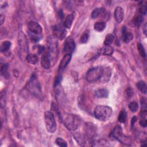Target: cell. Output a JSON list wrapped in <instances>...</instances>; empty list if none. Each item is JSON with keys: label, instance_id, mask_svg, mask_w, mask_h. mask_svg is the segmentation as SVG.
<instances>
[{"label": "cell", "instance_id": "d4e9b609", "mask_svg": "<svg viewBox=\"0 0 147 147\" xmlns=\"http://www.w3.org/2000/svg\"><path fill=\"white\" fill-rule=\"evenodd\" d=\"M11 44L9 41H3L1 45V48L0 50L1 52H5L7 51L11 47Z\"/></svg>", "mask_w": 147, "mask_h": 147}, {"label": "cell", "instance_id": "9a60e30c", "mask_svg": "<svg viewBox=\"0 0 147 147\" xmlns=\"http://www.w3.org/2000/svg\"><path fill=\"white\" fill-rule=\"evenodd\" d=\"M111 76V68L109 67H105L103 69V72L101 76L100 79H99L100 81L102 82H107Z\"/></svg>", "mask_w": 147, "mask_h": 147}, {"label": "cell", "instance_id": "9c48e42d", "mask_svg": "<svg viewBox=\"0 0 147 147\" xmlns=\"http://www.w3.org/2000/svg\"><path fill=\"white\" fill-rule=\"evenodd\" d=\"M96 127L91 122H87L85 123L84 127V137L88 140L92 139L96 134Z\"/></svg>", "mask_w": 147, "mask_h": 147}, {"label": "cell", "instance_id": "5b68a950", "mask_svg": "<svg viewBox=\"0 0 147 147\" xmlns=\"http://www.w3.org/2000/svg\"><path fill=\"white\" fill-rule=\"evenodd\" d=\"M44 120L48 131L51 133H54L56 130L57 125L53 113L49 111H46L44 114Z\"/></svg>", "mask_w": 147, "mask_h": 147}, {"label": "cell", "instance_id": "4316f807", "mask_svg": "<svg viewBox=\"0 0 147 147\" xmlns=\"http://www.w3.org/2000/svg\"><path fill=\"white\" fill-rule=\"evenodd\" d=\"M9 65L7 64H2L1 65V73L2 76L7 78L9 76L8 74Z\"/></svg>", "mask_w": 147, "mask_h": 147}, {"label": "cell", "instance_id": "4fadbf2b", "mask_svg": "<svg viewBox=\"0 0 147 147\" xmlns=\"http://www.w3.org/2000/svg\"><path fill=\"white\" fill-rule=\"evenodd\" d=\"M114 18L116 21L121 23L124 18V11L121 6H117L114 11Z\"/></svg>", "mask_w": 147, "mask_h": 147}, {"label": "cell", "instance_id": "d590c367", "mask_svg": "<svg viewBox=\"0 0 147 147\" xmlns=\"http://www.w3.org/2000/svg\"><path fill=\"white\" fill-rule=\"evenodd\" d=\"M62 79V76L60 75L59 76H57L55 79V86H57V85H59L60 82H61V80Z\"/></svg>", "mask_w": 147, "mask_h": 147}, {"label": "cell", "instance_id": "d6986e66", "mask_svg": "<svg viewBox=\"0 0 147 147\" xmlns=\"http://www.w3.org/2000/svg\"><path fill=\"white\" fill-rule=\"evenodd\" d=\"M105 12V10L103 7H98L95 9L91 13V18L93 19H95L98 18L102 14H103Z\"/></svg>", "mask_w": 147, "mask_h": 147}, {"label": "cell", "instance_id": "7402d4cb", "mask_svg": "<svg viewBox=\"0 0 147 147\" xmlns=\"http://www.w3.org/2000/svg\"><path fill=\"white\" fill-rule=\"evenodd\" d=\"M106 24L105 22L102 21H99V22H96L95 23L94 25V29L98 32H102L103 30H105L106 28Z\"/></svg>", "mask_w": 147, "mask_h": 147}, {"label": "cell", "instance_id": "3957f363", "mask_svg": "<svg viewBox=\"0 0 147 147\" xmlns=\"http://www.w3.org/2000/svg\"><path fill=\"white\" fill-rule=\"evenodd\" d=\"M29 34L33 42H37L41 37L42 29L41 26L35 21H30L28 24Z\"/></svg>", "mask_w": 147, "mask_h": 147}, {"label": "cell", "instance_id": "8d00e7d4", "mask_svg": "<svg viewBox=\"0 0 147 147\" xmlns=\"http://www.w3.org/2000/svg\"><path fill=\"white\" fill-rule=\"evenodd\" d=\"M140 125H141V126H142V127H146L147 124H146V118H142V119L140 121Z\"/></svg>", "mask_w": 147, "mask_h": 147}, {"label": "cell", "instance_id": "484cf974", "mask_svg": "<svg viewBox=\"0 0 147 147\" xmlns=\"http://www.w3.org/2000/svg\"><path fill=\"white\" fill-rule=\"evenodd\" d=\"M137 87L142 93L146 94V83L143 80H140L137 83Z\"/></svg>", "mask_w": 147, "mask_h": 147}, {"label": "cell", "instance_id": "277c9868", "mask_svg": "<svg viewBox=\"0 0 147 147\" xmlns=\"http://www.w3.org/2000/svg\"><path fill=\"white\" fill-rule=\"evenodd\" d=\"M80 118L75 114H68L64 120V125L65 127L71 131H75L80 125Z\"/></svg>", "mask_w": 147, "mask_h": 147}, {"label": "cell", "instance_id": "f35d334b", "mask_svg": "<svg viewBox=\"0 0 147 147\" xmlns=\"http://www.w3.org/2000/svg\"><path fill=\"white\" fill-rule=\"evenodd\" d=\"M142 30H143L144 34H145V35H146V23H145V24L144 25V26H143Z\"/></svg>", "mask_w": 147, "mask_h": 147}, {"label": "cell", "instance_id": "2e32d148", "mask_svg": "<svg viewBox=\"0 0 147 147\" xmlns=\"http://www.w3.org/2000/svg\"><path fill=\"white\" fill-rule=\"evenodd\" d=\"M122 36L123 41L126 43H129L133 39V35L131 32L127 30L126 26H123L122 31Z\"/></svg>", "mask_w": 147, "mask_h": 147}, {"label": "cell", "instance_id": "4dcf8cb0", "mask_svg": "<svg viewBox=\"0 0 147 147\" xmlns=\"http://www.w3.org/2000/svg\"><path fill=\"white\" fill-rule=\"evenodd\" d=\"M129 109L133 113H135L136 112L137 110H138V103L135 102V101H133V102H130L129 104Z\"/></svg>", "mask_w": 147, "mask_h": 147}, {"label": "cell", "instance_id": "30bf717a", "mask_svg": "<svg viewBox=\"0 0 147 147\" xmlns=\"http://www.w3.org/2000/svg\"><path fill=\"white\" fill-rule=\"evenodd\" d=\"M53 34L56 38L60 40H63L67 35V30L64 25L61 24H56L53 26Z\"/></svg>", "mask_w": 147, "mask_h": 147}, {"label": "cell", "instance_id": "52a82bcc", "mask_svg": "<svg viewBox=\"0 0 147 147\" xmlns=\"http://www.w3.org/2000/svg\"><path fill=\"white\" fill-rule=\"evenodd\" d=\"M47 51L51 56L52 61L55 62L57 55V41L56 38L55 37H49L47 40Z\"/></svg>", "mask_w": 147, "mask_h": 147}, {"label": "cell", "instance_id": "cb8c5ba5", "mask_svg": "<svg viewBox=\"0 0 147 147\" xmlns=\"http://www.w3.org/2000/svg\"><path fill=\"white\" fill-rule=\"evenodd\" d=\"M143 21V17L141 14L136 15L132 20L131 23L133 25L138 26L141 25L142 22Z\"/></svg>", "mask_w": 147, "mask_h": 147}, {"label": "cell", "instance_id": "f546056e", "mask_svg": "<svg viewBox=\"0 0 147 147\" xmlns=\"http://www.w3.org/2000/svg\"><path fill=\"white\" fill-rule=\"evenodd\" d=\"M114 40V36L112 34H108L106 36V38L104 41L105 45H110Z\"/></svg>", "mask_w": 147, "mask_h": 147}, {"label": "cell", "instance_id": "8fae6325", "mask_svg": "<svg viewBox=\"0 0 147 147\" xmlns=\"http://www.w3.org/2000/svg\"><path fill=\"white\" fill-rule=\"evenodd\" d=\"M75 48V43L74 42V40L71 38L67 39L64 44V48H63V52L65 53V55L66 54L71 55L72 53L74 52Z\"/></svg>", "mask_w": 147, "mask_h": 147}, {"label": "cell", "instance_id": "6da1fadb", "mask_svg": "<svg viewBox=\"0 0 147 147\" xmlns=\"http://www.w3.org/2000/svg\"><path fill=\"white\" fill-rule=\"evenodd\" d=\"M27 89L35 97L39 99H41L42 97L41 86L34 74L32 75L29 81L28 82Z\"/></svg>", "mask_w": 147, "mask_h": 147}, {"label": "cell", "instance_id": "1f68e13d", "mask_svg": "<svg viewBox=\"0 0 147 147\" xmlns=\"http://www.w3.org/2000/svg\"><path fill=\"white\" fill-rule=\"evenodd\" d=\"M137 49H138L140 54L141 55V56L142 57L145 58L146 57V52H145V49H144L143 45L141 43L137 44Z\"/></svg>", "mask_w": 147, "mask_h": 147}, {"label": "cell", "instance_id": "ab89813d", "mask_svg": "<svg viewBox=\"0 0 147 147\" xmlns=\"http://www.w3.org/2000/svg\"><path fill=\"white\" fill-rule=\"evenodd\" d=\"M1 25L3 24V20H5V17H3V15L2 14H1Z\"/></svg>", "mask_w": 147, "mask_h": 147}, {"label": "cell", "instance_id": "8992f818", "mask_svg": "<svg viewBox=\"0 0 147 147\" xmlns=\"http://www.w3.org/2000/svg\"><path fill=\"white\" fill-rule=\"evenodd\" d=\"M103 67H95L90 69L86 74V79L88 82L93 83L98 80L101 78L103 72Z\"/></svg>", "mask_w": 147, "mask_h": 147}, {"label": "cell", "instance_id": "e0dca14e", "mask_svg": "<svg viewBox=\"0 0 147 147\" xmlns=\"http://www.w3.org/2000/svg\"><path fill=\"white\" fill-rule=\"evenodd\" d=\"M75 17V12H72V13H71L70 14L68 15L64 21V23H63V25L65 28H68V29H69L71 26H72V22H73V21L74 20V18Z\"/></svg>", "mask_w": 147, "mask_h": 147}, {"label": "cell", "instance_id": "ba28073f", "mask_svg": "<svg viewBox=\"0 0 147 147\" xmlns=\"http://www.w3.org/2000/svg\"><path fill=\"white\" fill-rule=\"evenodd\" d=\"M111 136L122 144H129L130 143L129 138L123 134L122 129L119 125H117L114 128L111 133Z\"/></svg>", "mask_w": 147, "mask_h": 147}, {"label": "cell", "instance_id": "44dd1931", "mask_svg": "<svg viewBox=\"0 0 147 147\" xmlns=\"http://www.w3.org/2000/svg\"><path fill=\"white\" fill-rule=\"evenodd\" d=\"M113 52V48L110 45H105L100 50V53L104 55H111Z\"/></svg>", "mask_w": 147, "mask_h": 147}, {"label": "cell", "instance_id": "836d02e7", "mask_svg": "<svg viewBox=\"0 0 147 147\" xmlns=\"http://www.w3.org/2000/svg\"><path fill=\"white\" fill-rule=\"evenodd\" d=\"M52 110L55 112V113L57 114V115L58 116V117H59V120H60V121H62V118H61V116L60 111L59 110L58 107L57 106V105H56L55 103H53L52 105Z\"/></svg>", "mask_w": 147, "mask_h": 147}, {"label": "cell", "instance_id": "7a4b0ae2", "mask_svg": "<svg viewBox=\"0 0 147 147\" xmlns=\"http://www.w3.org/2000/svg\"><path fill=\"white\" fill-rule=\"evenodd\" d=\"M113 114V109L108 106L99 105L94 110V114L95 117L99 121H107Z\"/></svg>", "mask_w": 147, "mask_h": 147}, {"label": "cell", "instance_id": "d6a6232c", "mask_svg": "<svg viewBox=\"0 0 147 147\" xmlns=\"http://www.w3.org/2000/svg\"><path fill=\"white\" fill-rule=\"evenodd\" d=\"M56 144L60 146H62V147H65L67 146V142L63 140L61 138L58 137L56 138Z\"/></svg>", "mask_w": 147, "mask_h": 147}, {"label": "cell", "instance_id": "ffe728a7", "mask_svg": "<svg viewBox=\"0 0 147 147\" xmlns=\"http://www.w3.org/2000/svg\"><path fill=\"white\" fill-rule=\"evenodd\" d=\"M26 59L28 63H29L32 64H35L38 61V57L36 54L30 53L26 56Z\"/></svg>", "mask_w": 147, "mask_h": 147}, {"label": "cell", "instance_id": "f1b7e54d", "mask_svg": "<svg viewBox=\"0 0 147 147\" xmlns=\"http://www.w3.org/2000/svg\"><path fill=\"white\" fill-rule=\"evenodd\" d=\"M127 119V113L125 110H122L119 114L118 121L121 123H125Z\"/></svg>", "mask_w": 147, "mask_h": 147}, {"label": "cell", "instance_id": "83f0119b", "mask_svg": "<svg viewBox=\"0 0 147 147\" xmlns=\"http://www.w3.org/2000/svg\"><path fill=\"white\" fill-rule=\"evenodd\" d=\"M90 37V33L88 30L84 32L80 38V42L82 44H86L87 42Z\"/></svg>", "mask_w": 147, "mask_h": 147}, {"label": "cell", "instance_id": "e575fe53", "mask_svg": "<svg viewBox=\"0 0 147 147\" xmlns=\"http://www.w3.org/2000/svg\"><path fill=\"white\" fill-rule=\"evenodd\" d=\"M133 95V91L131 88L128 87L126 90V96L127 99H130Z\"/></svg>", "mask_w": 147, "mask_h": 147}, {"label": "cell", "instance_id": "5bb4252c", "mask_svg": "<svg viewBox=\"0 0 147 147\" xmlns=\"http://www.w3.org/2000/svg\"><path fill=\"white\" fill-rule=\"evenodd\" d=\"M71 59V55L69 54H66L64 56L63 59L61 60V62L60 63L59 67V71L61 72L63 71L65 68L67 66L68 63L70 62Z\"/></svg>", "mask_w": 147, "mask_h": 147}, {"label": "cell", "instance_id": "74e56055", "mask_svg": "<svg viewBox=\"0 0 147 147\" xmlns=\"http://www.w3.org/2000/svg\"><path fill=\"white\" fill-rule=\"evenodd\" d=\"M137 117L136 116H134L132 118L131 121V127H133L134 126L135 122L137 121Z\"/></svg>", "mask_w": 147, "mask_h": 147}, {"label": "cell", "instance_id": "ac0fdd59", "mask_svg": "<svg viewBox=\"0 0 147 147\" xmlns=\"http://www.w3.org/2000/svg\"><path fill=\"white\" fill-rule=\"evenodd\" d=\"M95 95L99 98H107L109 96V91L106 88H100L95 91Z\"/></svg>", "mask_w": 147, "mask_h": 147}, {"label": "cell", "instance_id": "7c38bea8", "mask_svg": "<svg viewBox=\"0 0 147 147\" xmlns=\"http://www.w3.org/2000/svg\"><path fill=\"white\" fill-rule=\"evenodd\" d=\"M52 62L51 56H49L48 52L45 51L41 58V64L42 67L45 69H49L51 66Z\"/></svg>", "mask_w": 147, "mask_h": 147}, {"label": "cell", "instance_id": "603a6c76", "mask_svg": "<svg viewBox=\"0 0 147 147\" xmlns=\"http://www.w3.org/2000/svg\"><path fill=\"white\" fill-rule=\"evenodd\" d=\"M147 2L141 1L139 4V12L141 15H145L147 11Z\"/></svg>", "mask_w": 147, "mask_h": 147}]
</instances>
